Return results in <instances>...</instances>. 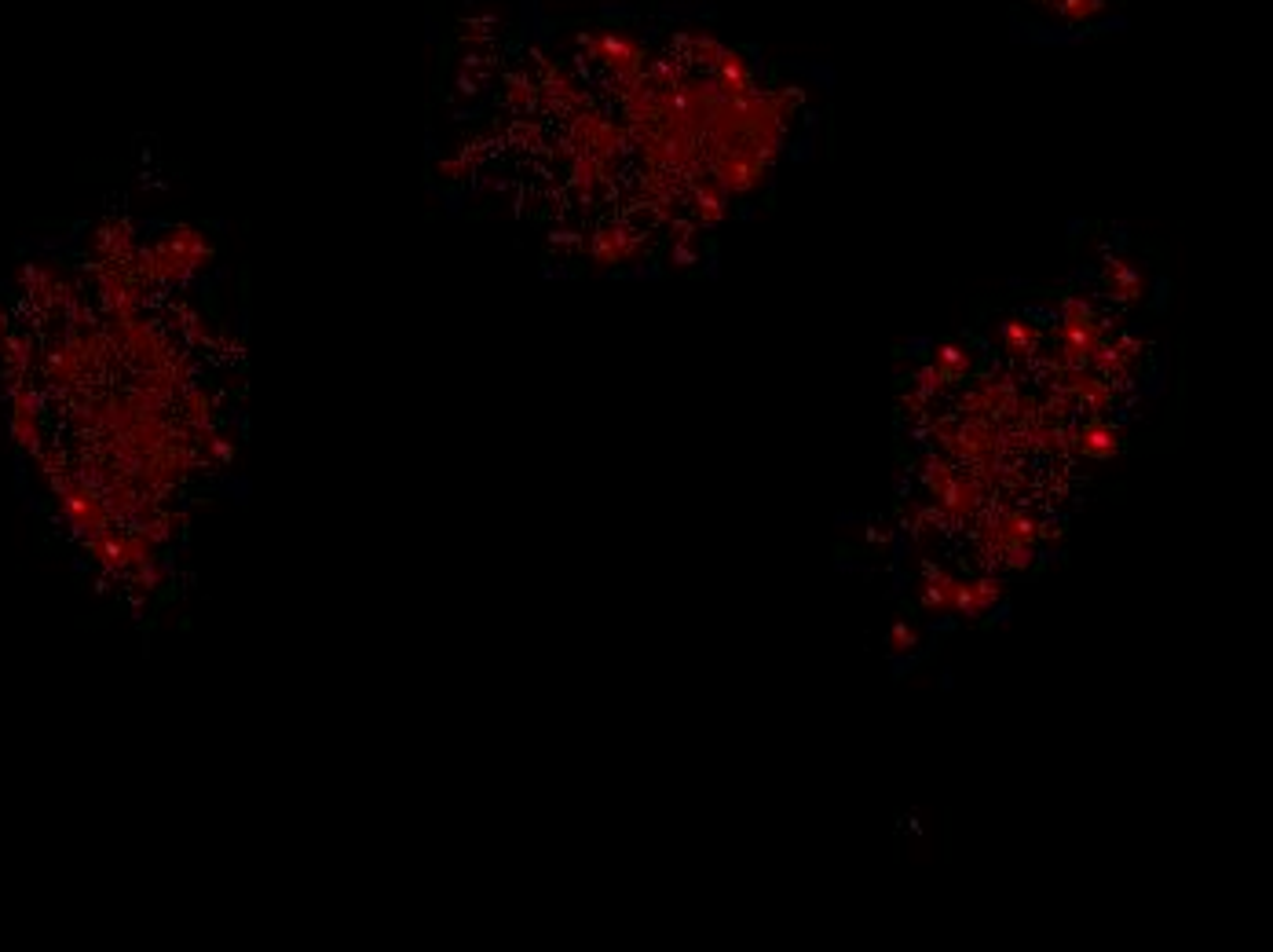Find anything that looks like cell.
Returning <instances> with one entry per match:
<instances>
[{"label": "cell", "mask_w": 1273, "mask_h": 952, "mask_svg": "<svg viewBox=\"0 0 1273 952\" xmlns=\"http://www.w3.org/2000/svg\"><path fill=\"white\" fill-rule=\"evenodd\" d=\"M958 583L962 579L945 565H930L919 579V604H923L926 612H937V615H955V604H958Z\"/></svg>", "instance_id": "obj_1"}, {"label": "cell", "mask_w": 1273, "mask_h": 952, "mask_svg": "<svg viewBox=\"0 0 1273 952\" xmlns=\"http://www.w3.org/2000/svg\"><path fill=\"white\" fill-rule=\"evenodd\" d=\"M955 385V381H952V377L945 374V370H941V366H934V363H926V366H919V370H915V392H919V396H926V399H937V396H945L948 388Z\"/></svg>", "instance_id": "obj_9"}, {"label": "cell", "mask_w": 1273, "mask_h": 952, "mask_svg": "<svg viewBox=\"0 0 1273 952\" xmlns=\"http://www.w3.org/2000/svg\"><path fill=\"white\" fill-rule=\"evenodd\" d=\"M930 363L941 366L952 381H958V377H966L969 370H973V356H969L966 345H958V341H945V345H937L934 349V359H930Z\"/></svg>", "instance_id": "obj_8"}, {"label": "cell", "mask_w": 1273, "mask_h": 952, "mask_svg": "<svg viewBox=\"0 0 1273 952\" xmlns=\"http://www.w3.org/2000/svg\"><path fill=\"white\" fill-rule=\"evenodd\" d=\"M1069 451L1105 462V458H1113V454L1120 451V429L1109 425L1105 418H1098V414H1091V421L1069 429Z\"/></svg>", "instance_id": "obj_2"}, {"label": "cell", "mask_w": 1273, "mask_h": 952, "mask_svg": "<svg viewBox=\"0 0 1273 952\" xmlns=\"http://www.w3.org/2000/svg\"><path fill=\"white\" fill-rule=\"evenodd\" d=\"M999 341H1003V349L1014 356V359H1028V356H1036L1039 345H1043V330L1036 323H1028V319H1006L1003 330H999Z\"/></svg>", "instance_id": "obj_4"}, {"label": "cell", "mask_w": 1273, "mask_h": 952, "mask_svg": "<svg viewBox=\"0 0 1273 952\" xmlns=\"http://www.w3.org/2000/svg\"><path fill=\"white\" fill-rule=\"evenodd\" d=\"M868 539L871 543H890V524H871V532H868Z\"/></svg>", "instance_id": "obj_11"}, {"label": "cell", "mask_w": 1273, "mask_h": 952, "mask_svg": "<svg viewBox=\"0 0 1273 952\" xmlns=\"http://www.w3.org/2000/svg\"><path fill=\"white\" fill-rule=\"evenodd\" d=\"M1105 290H1109L1116 301H1139L1142 290H1146V279H1142L1139 268H1131V264L1120 261V257H1109V261H1105Z\"/></svg>", "instance_id": "obj_5"}, {"label": "cell", "mask_w": 1273, "mask_h": 952, "mask_svg": "<svg viewBox=\"0 0 1273 952\" xmlns=\"http://www.w3.org/2000/svg\"><path fill=\"white\" fill-rule=\"evenodd\" d=\"M725 202H729V194L722 191L718 180H707L692 187V213H696V220H703V224H718L725 216Z\"/></svg>", "instance_id": "obj_7"}, {"label": "cell", "mask_w": 1273, "mask_h": 952, "mask_svg": "<svg viewBox=\"0 0 1273 952\" xmlns=\"http://www.w3.org/2000/svg\"><path fill=\"white\" fill-rule=\"evenodd\" d=\"M915 648H919V630H915L912 623H893V630H890V652L893 656H908V652H915Z\"/></svg>", "instance_id": "obj_10"}, {"label": "cell", "mask_w": 1273, "mask_h": 952, "mask_svg": "<svg viewBox=\"0 0 1273 952\" xmlns=\"http://www.w3.org/2000/svg\"><path fill=\"white\" fill-rule=\"evenodd\" d=\"M1003 594H1006V583L999 576L962 579V583H958L955 615H962V619H980V615L992 612L995 604L1003 601Z\"/></svg>", "instance_id": "obj_3"}, {"label": "cell", "mask_w": 1273, "mask_h": 952, "mask_svg": "<svg viewBox=\"0 0 1273 952\" xmlns=\"http://www.w3.org/2000/svg\"><path fill=\"white\" fill-rule=\"evenodd\" d=\"M919 476H923V488H926V495H930V499H941V495H945L948 488H952V484H955V462H952V458H948V454H937V451H930L923 458V462H919Z\"/></svg>", "instance_id": "obj_6"}]
</instances>
